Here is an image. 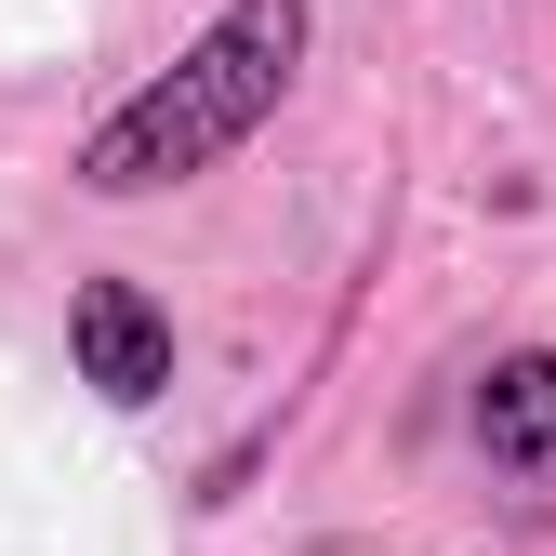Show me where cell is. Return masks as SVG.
<instances>
[{"mask_svg":"<svg viewBox=\"0 0 556 556\" xmlns=\"http://www.w3.org/2000/svg\"><path fill=\"white\" fill-rule=\"evenodd\" d=\"M292 66H305V0H226V14L80 147V186H93V199H147V186L213 173L239 132L292 93Z\"/></svg>","mask_w":556,"mask_h":556,"instance_id":"obj_1","label":"cell"},{"mask_svg":"<svg viewBox=\"0 0 556 556\" xmlns=\"http://www.w3.org/2000/svg\"><path fill=\"white\" fill-rule=\"evenodd\" d=\"M66 344H80V371L119 397V410H147L173 384V318L132 292V278H80V305H66Z\"/></svg>","mask_w":556,"mask_h":556,"instance_id":"obj_2","label":"cell"},{"mask_svg":"<svg viewBox=\"0 0 556 556\" xmlns=\"http://www.w3.org/2000/svg\"><path fill=\"white\" fill-rule=\"evenodd\" d=\"M477 438H491V464H543L556 451V358H543V344L477 384Z\"/></svg>","mask_w":556,"mask_h":556,"instance_id":"obj_3","label":"cell"}]
</instances>
